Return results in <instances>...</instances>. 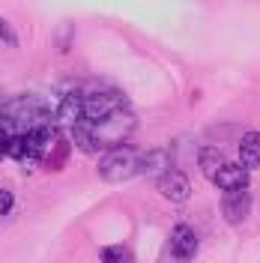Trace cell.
<instances>
[{
  "label": "cell",
  "mask_w": 260,
  "mask_h": 263,
  "mask_svg": "<svg viewBox=\"0 0 260 263\" xmlns=\"http://www.w3.org/2000/svg\"><path fill=\"white\" fill-rule=\"evenodd\" d=\"M141 156L144 149L132 147V144H120L114 149H105L99 159V177L105 182H126L141 174Z\"/></svg>",
  "instance_id": "cell-1"
},
{
  "label": "cell",
  "mask_w": 260,
  "mask_h": 263,
  "mask_svg": "<svg viewBox=\"0 0 260 263\" xmlns=\"http://www.w3.org/2000/svg\"><path fill=\"white\" fill-rule=\"evenodd\" d=\"M0 120H3V108H0Z\"/></svg>",
  "instance_id": "cell-17"
},
{
  "label": "cell",
  "mask_w": 260,
  "mask_h": 263,
  "mask_svg": "<svg viewBox=\"0 0 260 263\" xmlns=\"http://www.w3.org/2000/svg\"><path fill=\"white\" fill-rule=\"evenodd\" d=\"M236 162L243 164L245 171H254L260 167V132L257 129H248L239 138V159Z\"/></svg>",
  "instance_id": "cell-9"
},
{
  "label": "cell",
  "mask_w": 260,
  "mask_h": 263,
  "mask_svg": "<svg viewBox=\"0 0 260 263\" xmlns=\"http://www.w3.org/2000/svg\"><path fill=\"white\" fill-rule=\"evenodd\" d=\"M6 141H9V138H6V135H3V132H0V162H3V159H6Z\"/></svg>",
  "instance_id": "cell-15"
},
{
  "label": "cell",
  "mask_w": 260,
  "mask_h": 263,
  "mask_svg": "<svg viewBox=\"0 0 260 263\" xmlns=\"http://www.w3.org/2000/svg\"><path fill=\"white\" fill-rule=\"evenodd\" d=\"M90 126V135H93V141H96V149L99 156L105 153V149H114L120 144H126V138H129L135 126H138V117L132 114V108H120L114 114L108 117V120H102V123H87Z\"/></svg>",
  "instance_id": "cell-2"
},
{
  "label": "cell",
  "mask_w": 260,
  "mask_h": 263,
  "mask_svg": "<svg viewBox=\"0 0 260 263\" xmlns=\"http://www.w3.org/2000/svg\"><path fill=\"white\" fill-rule=\"evenodd\" d=\"M0 39L9 45V48H15L18 45V36H15V30H12V24L6 21V18H0Z\"/></svg>",
  "instance_id": "cell-13"
},
{
  "label": "cell",
  "mask_w": 260,
  "mask_h": 263,
  "mask_svg": "<svg viewBox=\"0 0 260 263\" xmlns=\"http://www.w3.org/2000/svg\"><path fill=\"white\" fill-rule=\"evenodd\" d=\"M197 233L192 224H185V221H179L177 228L171 230V239H168V254L171 257H177V260L189 263L192 257L197 254Z\"/></svg>",
  "instance_id": "cell-4"
},
{
  "label": "cell",
  "mask_w": 260,
  "mask_h": 263,
  "mask_svg": "<svg viewBox=\"0 0 260 263\" xmlns=\"http://www.w3.org/2000/svg\"><path fill=\"white\" fill-rule=\"evenodd\" d=\"M162 263H182V260H177V257H171V254H164V260Z\"/></svg>",
  "instance_id": "cell-16"
},
{
  "label": "cell",
  "mask_w": 260,
  "mask_h": 263,
  "mask_svg": "<svg viewBox=\"0 0 260 263\" xmlns=\"http://www.w3.org/2000/svg\"><path fill=\"white\" fill-rule=\"evenodd\" d=\"M81 93H69V96H63V102H60V108H54V120L57 123H63V126H75V123H81Z\"/></svg>",
  "instance_id": "cell-10"
},
{
  "label": "cell",
  "mask_w": 260,
  "mask_h": 263,
  "mask_svg": "<svg viewBox=\"0 0 260 263\" xmlns=\"http://www.w3.org/2000/svg\"><path fill=\"white\" fill-rule=\"evenodd\" d=\"M156 189H159V195L168 197L171 203H185V200L192 197V180H189V174H182L179 167H171L162 180H156Z\"/></svg>",
  "instance_id": "cell-5"
},
{
  "label": "cell",
  "mask_w": 260,
  "mask_h": 263,
  "mask_svg": "<svg viewBox=\"0 0 260 263\" xmlns=\"http://www.w3.org/2000/svg\"><path fill=\"white\" fill-rule=\"evenodd\" d=\"M225 162H228V159H225V153L218 147H200V153H197V164H200V171H203L210 180L215 177V171Z\"/></svg>",
  "instance_id": "cell-11"
},
{
  "label": "cell",
  "mask_w": 260,
  "mask_h": 263,
  "mask_svg": "<svg viewBox=\"0 0 260 263\" xmlns=\"http://www.w3.org/2000/svg\"><path fill=\"white\" fill-rule=\"evenodd\" d=\"M99 257H102V263H135L129 246H105L99 251Z\"/></svg>",
  "instance_id": "cell-12"
},
{
  "label": "cell",
  "mask_w": 260,
  "mask_h": 263,
  "mask_svg": "<svg viewBox=\"0 0 260 263\" xmlns=\"http://www.w3.org/2000/svg\"><path fill=\"white\" fill-rule=\"evenodd\" d=\"M212 182H215L221 192H245L248 182H251V171H245L239 162H225L215 171Z\"/></svg>",
  "instance_id": "cell-6"
},
{
  "label": "cell",
  "mask_w": 260,
  "mask_h": 263,
  "mask_svg": "<svg viewBox=\"0 0 260 263\" xmlns=\"http://www.w3.org/2000/svg\"><path fill=\"white\" fill-rule=\"evenodd\" d=\"M15 210V195L9 189H0V215H9Z\"/></svg>",
  "instance_id": "cell-14"
},
{
  "label": "cell",
  "mask_w": 260,
  "mask_h": 263,
  "mask_svg": "<svg viewBox=\"0 0 260 263\" xmlns=\"http://www.w3.org/2000/svg\"><path fill=\"white\" fill-rule=\"evenodd\" d=\"M171 167H174L171 153H164V149H150V153L141 156V174H138V177H146V180H162Z\"/></svg>",
  "instance_id": "cell-8"
},
{
  "label": "cell",
  "mask_w": 260,
  "mask_h": 263,
  "mask_svg": "<svg viewBox=\"0 0 260 263\" xmlns=\"http://www.w3.org/2000/svg\"><path fill=\"white\" fill-rule=\"evenodd\" d=\"M251 195H248V189L245 192H225L221 195V215H225V221L228 224H243L248 213H251Z\"/></svg>",
  "instance_id": "cell-7"
},
{
  "label": "cell",
  "mask_w": 260,
  "mask_h": 263,
  "mask_svg": "<svg viewBox=\"0 0 260 263\" xmlns=\"http://www.w3.org/2000/svg\"><path fill=\"white\" fill-rule=\"evenodd\" d=\"M120 108H126V99L120 96V90L99 87V90H93L81 99V120L84 123H102Z\"/></svg>",
  "instance_id": "cell-3"
}]
</instances>
